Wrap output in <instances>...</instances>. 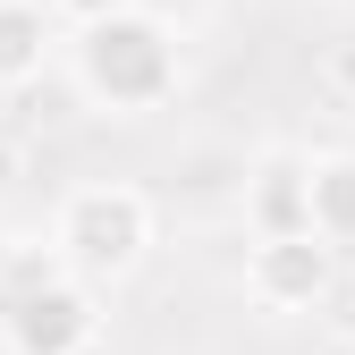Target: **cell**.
Returning <instances> with one entry per match:
<instances>
[{"label":"cell","instance_id":"30bf717a","mask_svg":"<svg viewBox=\"0 0 355 355\" xmlns=\"http://www.w3.org/2000/svg\"><path fill=\"white\" fill-rule=\"evenodd\" d=\"M322 76H330V94H347V102H355V42H338V51L322 60Z\"/></svg>","mask_w":355,"mask_h":355},{"label":"cell","instance_id":"ba28073f","mask_svg":"<svg viewBox=\"0 0 355 355\" xmlns=\"http://www.w3.org/2000/svg\"><path fill=\"white\" fill-rule=\"evenodd\" d=\"M51 279H68L60 254L51 245H26V254H9V271H0V296H26V288H51Z\"/></svg>","mask_w":355,"mask_h":355},{"label":"cell","instance_id":"6da1fadb","mask_svg":"<svg viewBox=\"0 0 355 355\" xmlns=\"http://www.w3.org/2000/svg\"><path fill=\"white\" fill-rule=\"evenodd\" d=\"M76 85L110 119H144L178 94V34L153 9H119L102 26H85L76 34Z\"/></svg>","mask_w":355,"mask_h":355},{"label":"cell","instance_id":"8992f818","mask_svg":"<svg viewBox=\"0 0 355 355\" xmlns=\"http://www.w3.org/2000/svg\"><path fill=\"white\" fill-rule=\"evenodd\" d=\"M60 51V26L42 0H0V94H26V85L51 68Z\"/></svg>","mask_w":355,"mask_h":355},{"label":"cell","instance_id":"7a4b0ae2","mask_svg":"<svg viewBox=\"0 0 355 355\" xmlns=\"http://www.w3.org/2000/svg\"><path fill=\"white\" fill-rule=\"evenodd\" d=\"M51 254L60 271L85 279V288H110L127 279L136 262L153 254V203L136 187H119V178H102V187H76L51 220Z\"/></svg>","mask_w":355,"mask_h":355},{"label":"cell","instance_id":"9c48e42d","mask_svg":"<svg viewBox=\"0 0 355 355\" xmlns=\"http://www.w3.org/2000/svg\"><path fill=\"white\" fill-rule=\"evenodd\" d=\"M51 17H76V26H102V17H119V9H136V0H42Z\"/></svg>","mask_w":355,"mask_h":355},{"label":"cell","instance_id":"8fae6325","mask_svg":"<svg viewBox=\"0 0 355 355\" xmlns=\"http://www.w3.org/2000/svg\"><path fill=\"white\" fill-rule=\"evenodd\" d=\"M17 178H26V153H17L9 136H0V203H9V195H17Z\"/></svg>","mask_w":355,"mask_h":355},{"label":"cell","instance_id":"3957f363","mask_svg":"<svg viewBox=\"0 0 355 355\" xmlns=\"http://www.w3.org/2000/svg\"><path fill=\"white\" fill-rule=\"evenodd\" d=\"M94 338H102V288L85 279L0 296V347L9 355H94Z\"/></svg>","mask_w":355,"mask_h":355},{"label":"cell","instance_id":"277c9868","mask_svg":"<svg viewBox=\"0 0 355 355\" xmlns=\"http://www.w3.org/2000/svg\"><path fill=\"white\" fill-rule=\"evenodd\" d=\"M330 279H338V254L313 229L304 237H254V254H245V296L271 304V313H313L330 296Z\"/></svg>","mask_w":355,"mask_h":355},{"label":"cell","instance_id":"5b68a950","mask_svg":"<svg viewBox=\"0 0 355 355\" xmlns=\"http://www.w3.org/2000/svg\"><path fill=\"white\" fill-rule=\"evenodd\" d=\"M245 220H254V237H304V161L296 153H262L254 161Z\"/></svg>","mask_w":355,"mask_h":355},{"label":"cell","instance_id":"52a82bcc","mask_svg":"<svg viewBox=\"0 0 355 355\" xmlns=\"http://www.w3.org/2000/svg\"><path fill=\"white\" fill-rule=\"evenodd\" d=\"M304 229H313L330 254L355 245V153H322V161H304Z\"/></svg>","mask_w":355,"mask_h":355}]
</instances>
